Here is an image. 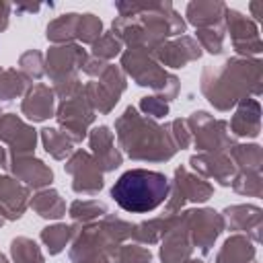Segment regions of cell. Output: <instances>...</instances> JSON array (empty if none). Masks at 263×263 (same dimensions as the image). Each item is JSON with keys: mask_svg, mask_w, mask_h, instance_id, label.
Returning a JSON list of instances; mask_svg holds the SVG:
<instances>
[{"mask_svg": "<svg viewBox=\"0 0 263 263\" xmlns=\"http://www.w3.org/2000/svg\"><path fill=\"white\" fill-rule=\"evenodd\" d=\"M168 193V181L162 173L148 168H132L123 173L111 187V197L119 208L132 214H146L158 208Z\"/></svg>", "mask_w": 263, "mask_h": 263, "instance_id": "obj_1", "label": "cell"}]
</instances>
